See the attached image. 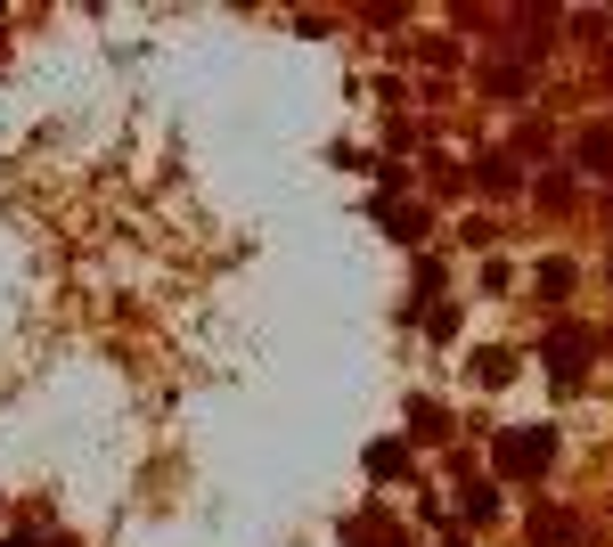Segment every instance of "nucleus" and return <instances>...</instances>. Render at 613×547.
<instances>
[{
    "label": "nucleus",
    "instance_id": "f257e3e1",
    "mask_svg": "<svg viewBox=\"0 0 613 547\" xmlns=\"http://www.w3.org/2000/svg\"><path fill=\"white\" fill-rule=\"evenodd\" d=\"M499 466H507V474L549 466V433H507V441H499Z\"/></svg>",
    "mask_w": 613,
    "mask_h": 547
}]
</instances>
